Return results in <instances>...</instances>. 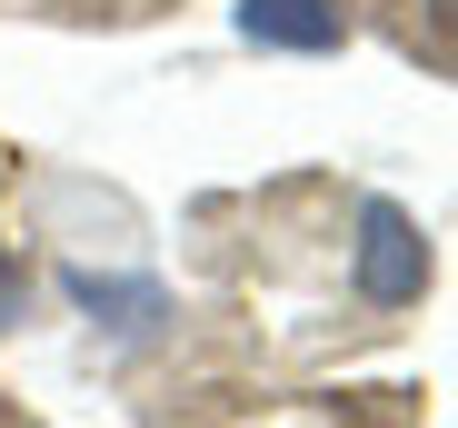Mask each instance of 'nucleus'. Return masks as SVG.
<instances>
[{
    "label": "nucleus",
    "instance_id": "nucleus-3",
    "mask_svg": "<svg viewBox=\"0 0 458 428\" xmlns=\"http://www.w3.org/2000/svg\"><path fill=\"white\" fill-rule=\"evenodd\" d=\"M21 309H30V269H21V259H0V329H11Z\"/></svg>",
    "mask_w": 458,
    "mask_h": 428
},
{
    "label": "nucleus",
    "instance_id": "nucleus-1",
    "mask_svg": "<svg viewBox=\"0 0 458 428\" xmlns=\"http://www.w3.org/2000/svg\"><path fill=\"white\" fill-rule=\"evenodd\" d=\"M359 230H369V239H359V290H369L378 309H409V299L428 290V249H419V230H409V209L378 199Z\"/></svg>",
    "mask_w": 458,
    "mask_h": 428
},
{
    "label": "nucleus",
    "instance_id": "nucleus-2",
    "mask_svg": "<svg viewBox=\"0 0 458 428\" xmlns=\"http://www.w3.org/2000/svg\"><path fill=\"white\" fill-rule=\"evenodd\" d=\"M250 40H279V50H329L339 40V0H250Z\"/></svg>",
    "mask_w": 458,
    "mask_h": 428
}]
</instances>
